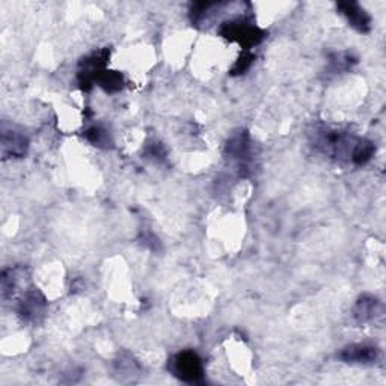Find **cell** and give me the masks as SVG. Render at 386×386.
I'll use <instances>...</instances> for the list:
<instances>
[{"label": "cell", "instance_id": "obj_5", "mask_svg": "<svg viewBox=\"0 0 386 386\" xmlns=\"http://www.w3.org/2000/svg\"><path fill=\"white\" fill-rule=\"evenodd\" d=\"M340 359L349 364H373L377 359V350L362 344H353L341 351Z\"/></svg>", "mask_w": 386, "mask_h": 386}, {"label": "cell", "instance_id": "obj_4", "mask_svg": "<svg viewBox=\"0 0 386 386\" xmlns=\"http://www.w3.org/2000/svg\"><path fill=\"white\" fill-rule=\"evenodd\" d=\"M46 308V299L37 290L28 291L19 305V314L26 322H35L38 315L43 314Z\"/></svg>", "mask_w": 386, "mask_h": 386}, {"label": "cell", "instance_id": "obj_6", "mask_svg": "<svg viewBox=\"0 0 386 386\" xmlns=\"http://www.w3.org/2000/svg\"><path fill=\"white\" fill-rule=\"evenodd\" d=\"M29 147V142L26 136L17 133V131H6L2 133V154L10 157H23L26 154Z\"/></svg>", "mask_w": 386, "mask_h": 386}, {"label": "cell", "instance_id": "obj_8", "mask_svg": "<svg viewBox=\"0 0 386 386\" xmlns=\"http://www.w3.org/2000/svg\"><path fill=\"white\" fill-rule=\"evenodd\" d=\"M97 82L100 83V86L103 89H106L107 92H116L122 88L124 79L120 73L116 71H103L102 74L98 75Z\"/></svg>", "mask_w": 386, "mask_h": 386}, {"label": "cell", "instance_id": "obj_3", "mask_svg": "<svg viewBox=\"0 0 386 386\" xmlns=\"http://www.w3.org/2000/svg\"><path fill=\"white\" fill-rule=\"evenodd\" d=\"M337 6L340 12L349 20L351 28H355L360 33L370 32L371 17L367 14L362 6H359L355 2H340Z\"/></svg>", "mask_w": 386, "mask_h": 386}, {"label": "cell", "instance_id": "obj_1", "mask_svg": "<svg viewBox=\"0 0 386 386\" xmlns=\"http://www.w3.org/2000/svg\"><path fill=\"white\" fill-rule=\"evenodd\" d=\"M219 33L223 38L232 41V43H237L245 48L257 46L266 38V32L257 28L248 19H236L223 23L219 29Z\"/></svg>", "mask_w": 386, "mask_h": 386}, {"label": "cell", "instance_id": "obj_9", "mask_svg": "<svg viewBox=\"0 0 386 386\" xmlns=\"http://www.w3.org/2000/svg\"><path fill=\"white\" fill-rule=\"evenodd\" d=\"M85 138L91 142V144H94L97 147L109 145V133L104 129L100 127V125H94V127L88 129L85 133Z\"/></svg>", "mask_w": 386, "mask_h": 386}, {"label": "cell", "instance_id": "obj_7", "mask_svg": "<svg viewBox=\"0 0 386 386\" xmlns=\"http://www.w3.org/2000/svg\"><path fill=\"white\" fill-rule=\"evenodd\" d=\"M376 306H377V300L371 296H362L359 299V302L356 304L355 308V317L356 320L364 323L371 320L376 314Z\"/></svg>", "mask_w": 386, "mask_h": 386}, {"label": "cell", "instance_id": "obj_10", "mask_svg": "<svg viewBox=\"0 0 386 386\" xmlns=\"http://www.w3.org/2000/svg\"><path fill=\"white\" fill-rule=\"evenodd\" d=\"M254 59H255V56H254L252 53L245 52V53H243V55L239 57L237 62L234 64L231 73H232V74H243L245 71H248V70H249V66L252 65Z\"/></svg>", "mask_w": 386, "mask_h": 386}, {"label": "cell", "instance_id": "obj_2", "mask_svg": "<svg viewBox=\"0 0 386 386\" xmlns=\"http://www.w3.org/2000/svg\"><path fill=\"white\" fill-rule=\"evenodd\" d=\"M172 371L181 380L187 383H198L203 380L204 367L203 360L192 350L181 351L172 359Z\"/></svg>", "mask_w": 386, "mask_h": 386}]
</instances>
